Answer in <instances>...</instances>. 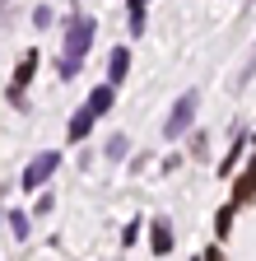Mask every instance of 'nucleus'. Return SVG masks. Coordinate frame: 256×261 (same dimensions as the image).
Instances as JSON below:
<instances>
[{"instance_id":"nucleus-1","label":"nucleus","mask_w":256,"mask_h":261,"mask_svg":"<svg viewBox=\"0 0 256 261\" xmlns=\"http://www.w3.org/2000/svg\"><path fill=\"white\" fill-rule=\"evenodd\" d=\"M89 42H93V19H70V33H66V61H79L84 65V51H89Z\"/></svg>"},{"instance_id":"nucleus-2","label":"nucleus","mask_w":256,"mask_h":261,"mask_svg":"<svg viewBox=\"0 0 256 261\" xmlns=\"http://www.w3.org/2000/svg\"><path fill=\"white\" fill-rule=\"evenodd\" d=\"M191 121H196V93H182L177 103H173V117H168V126H163V136H168V140H177Z\"/></svg>"},{"instance_id":"nucleus-3","label":"nucleus","mask_w":256,"mask_h":261,"mask_svg":"<svg viewBox=\"0 0 256 261\" xmlns=\"http://www.w3.org/2000/svg\"><path fill=\"white\" fill-rule=\"evenodd\" d=\"M56 163H61L56 154H38L33 163H28V173H23V187H28V191H38V187H42V182L56 173Z\"/></svg>"},{"instance_id":"nucleus-4","label":"nucleus","mask_w":256,"mask_h":261,"mask_svg":"<svg viewBox=\"0 0 256 261\" xmlns=\"http://www.w3.org/2000/svg\"><path fill=\"white\" fill-rule=\"evenodd\" d=\"M126 65H131V51L117 47V51L107 56V84H121V80H126Z\"/></svg>"},{"instance_id":"nucleus-5","label":"nucleus","mask_w":256,"mask_h":261,"mask_svg":"<svg viewBox=\"0 0 256 261\" xmlns=\"http://www.w3.org/2000/svg\"><path fill=\"white\" fill-rule=\"evenodd\" d=\"M112 89H117V84H103V89H93V93H89V103H84V108H89L93 117H98V112H107V108H112V98H117Z\"/></svg>"},{"instance_id":"nucleus-6","label":"nucleus","mask_w":256,"mask_h":261,"mask_svg":"<svg viewBox=\"0 0 256 261\" xmlns=\"http://www.w3.org/2000/svg\"><path fill=\"white\" fill-rule=\"evenodd\" d=\"M154 252H158V256L173 252V228H168L163 219H154Z\"/></svg>"},{"instance_id":"nucleus-7","label":"nucleus","mask_w":256,"mask_h":261,"mask_svg":"<svg viewBox=\"0 0 256 261\" xmlns=\"http://www.w3.org/2000/svg\"><path fill=\"white\" fill-rule=\"evenodd\" d=\"M89 126H93V112H89V108L75 112V117H70V140H84V136H89Z\"/></svg>"},{"instance_id":"nucleus-8","label":"nucleus","mask_w":256,"mask_h":261,"mask_svg":"<svg viewBox=\"0 0 256 261\" xmlns=\"http://www.w3.org/2000/svg\"><path fill=\"white\" fill-rule=\"evenodd\" d=\"M10 228H14V238H28V215L14 210V215H10Z\"/></svg>"},{"instance_id":"nucleus-9","label":"nucleus","mask_w":256,"mask_h":261,"mask_svg":"<svg viewBox=\"0 0 256 261\" xmlns=\"http://www.w3.org/2000/svg\"><path fill=\"white\" fill-rule=\"evenodd\" d=\"M107 159H126V136H112L107 140Z\"/></svg>"},{"instance_id":"nucleus-10","label":"nucleus","mask_w":256,"mask_h":261,"mask_svg":"<svg viewBox=\"0 0 256 261\" xmlns=\"http://www.w3.org/2000/svg\"><path fill=\"white\" fill-rule=\"evenodd\" d=\"M131 14H145V0H131Z\"/></svg>"}]
</instances>
